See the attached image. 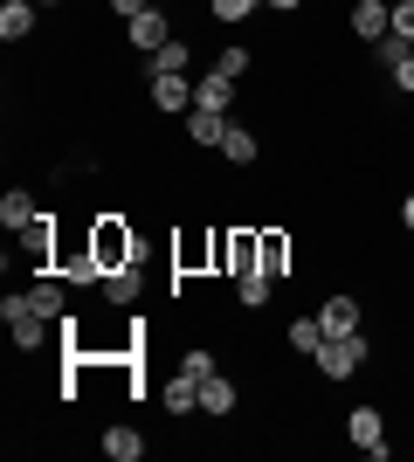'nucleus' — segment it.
<instances>
[{
  "instance_id": "obj_6",
  "label": "nucleus",
  "mask_w": 414,
  "mask_h": 462,
  "mask_svg": "<svg viewBox=\"0 0 414 462\" xmlns=\"http://www.w3.org/2000/svg\"><path fill=\"white\" fill-rule=\"evenodd\" d=\"M166 42H173L166 7H145L138 21H124V49H132V56H152V49H166Z\"/></svg>"
},
{
  "instance_id": "obj_14",
  "label": "nucleus",
  "mask_w": 414,
  "mask_h": 462,
  "mask_svg": "<svg viewBox=\"0 0 414 462\" xmlns=\"http://www.w3.org/2000/svg\"><path fill=\"white\" fill-rule=\"evenodd\" d=\"M35 21H41V7H35V0H0V42H7V49L35 35Z\"/></svg>"
},
{
  "instance_id": "obj_4",
  "label": "nucleus",
  "mask_w": 414,
  "mask_h": 462,
  "mask_svg": "<svg viewBox=\"0 0 414 462\" xmlns=\"http://www.w3.org/2000/svg\"><path fill=\"white\" fill-rule=\"evenodd\" d=\"M345 28H353V42L380 49V42L394 35V0H353V7H345Z\"/></svg>"
},
{
  "instance_id": "obj_15",
  "label": "nucleus",
  "mask_w": 414,
  "mask_h": 462,
  "mask_svg": "<svg viewBox=\"0 0 414 462\" xmlns=\"http://www.w3.org/2000/svg\"><path fill=\"white\" fill-rule=\"evenodd\" d=\"M145 77H194V49H187V35H173L166 49H152V56H145Z\"/></svg>"
},
{
  "instance_id": "obj_12",
  "label": "nucleus",
  "mask_w": 414,
  "mask_h": 462,
  "mask_svg": "<svg viewBox=\"0 0 414 462\" xmlns=\"http://www.w3.org/2000/svg\"><path fill=\"white\" fill-rule=\"evenodd\" d=\"M317 318H325V338H332V331H359V325H366V310H359L353 290H332V297L317 304Z\"/></svg>"
},
{
  "instance_id": "obj_17",
  "label": "nucleus",
  "mask_w": 414,
  "mask_h": 462,
  "mask_svg": "<svg viewBox=\"0 0 414 462\" xmlns=\"http://www.w3.org/2000/svg\"><path fill=\"white\" fill-rule=\"evenodd\" d=\"M194 104L200 111H235V77H221V69L194 77Z\"/></svg>"
},
{
  "instance_id": "obj_27",
  "label": "nucleus",
  "mask_w": 414,
  "mask_h": 462,
  "mask_svg": "<svg viewBox=\"0 0 414 462\" xmlns=\"http://www.w3.org/2000/svg\"><path fill=\"white\" fill-rule=\"evenodd\" d=\"M400 235H414V193H400Z\"/></svg>"
},
{
  "instance_id": "obj_5",
  "label": "nucleus",
  "mask_w": 414,
  "mask_h": 462,
  "mask_svg": "<svg viewBox=\"0 0 414 462\" xmlns=\"http://www.w3.org/2000/svg\"><path fill=\"white\" fill-rule=\"evenodd\" d=\"M290 263H297V242H290V228L262 221V228H256V270H262V276H290Z\"/></svg>"
},
{
  "instance_id": "obj_21",
  "label": "nucleus",
  "mask_w": 414,
  "mask_h": 462,
  "mask_svg": "<svg viewBox=\"0 0 414 462\" xmlns=\"http://www.w3.org/2000/svg\"><path fill=\"white\" fill-rule=\"evenodd\" d=\"M228 283H235V304H242V310H262V304H270V290H276V276L242 270V276H228Z\"/></svg>"
},
{
  "instance_id": "obj_24",
  "label": "nucleus",
  "mask_w": 414,
  "mask_h": 462,
  "mask_svg": "<svg viewBox=\"0 0 414 462\" xmlns=\"http://www.w3.org/2000/svg\"><path fill=\"white\" fill-rule=\"evenodd\" d=\"M179 366L194 373V380H207V373H221V359H215L207 346H187V352H179Z\"/></svg>"
},
{
  "instance_id": "obj_30",
  "label": "nucleus",
  "mask_w": 414,
  "mask_h": 462,
  "mask_svg": "<svg viewBox=\"0 0 414 462\" xmlns=\"http://www.w3.org/2000/svg\"><path fill=\"white\" fill-rule=\"evenodd\" d=\"M408 242H414V235H408Z\"/></svg>"
},
{
  "instance_id": "obj_16",
  "label": "nucleus",
  "mask_w": 414,
  "mask_h": 462,
  "mask_svg": "<svg viewBox=\"0 0 414 462\" xmlns=\"http://www.w3.org/2000/svg\"><path fill=\"white\" fill-rule=\"evenodd\" d=\"M35 221H41V208H35V193H28V187H7V193H0V228H7V235L35 228Z\"/></svg>"
},
{
  "instance_id": "obj_29",
  "label": "nucleus",
  "mask_w": 414,
  "mask_h": 462,
  "mask_svg": "<svg viewBox=\"0 0 414 462\" xmlns=\"http://www.w3.org/2000/svg\"><path fill=\"white\" fill-rule=\"evenodd\" d=\"M35 7H69V0H35Z\"/></svg>"
},
{
  "instance_id": "obj_8",
  "label": "nucleus",
  "mask_w": 414,
  "mask_h": 462,
  "mask_svg": "<svg viewBox=\"0 0 414 462\" xmlns=\"http://www.w3.org/2000/svg\"><path fill=\"white\" fill-rule=\"evenodd\" d=\"M145 104H152L159 117L194 111V77H145Z\"/></svg>"
},
{
  "instance_id": "obj_26",
  "label": "nucleus",
  "mask_w": 414,
  "mask_h": 462,
  "mask_svg": "<svg viewBox=\"0 0 414 462\" xmlns=\"http://www.w3.org/2000/svg\"><path fill=\"white\" fill-rule=\"evenodd\" d=\"M145 7H152V0H111V14H118V21H138Z\"/></svg>"
},
{
  "instance_id": "obj_13",
  "label": "nucleus",
  "mask_w": 414,
  "mask_h": 462,
  "mask_svg": "<svg viewBox=\"0 0 414 462\" xmlns=\"http://www.w3.org/2000/svg\"><path fill=\"white\" fill-rule=\"evenodd\" d=\"M28 304H35L41 318H56V325H62V318H69V290H62V276H56V270H41L35 283H28Z\"/></svg>"
},
{
  "instance_id": "obj_22",
  "label": "nucleus",
  "mask_w": 414,
  "mask_h": 462,
  "mask_svg": "<svg viewBox=\"0 0 414 462\" xmlns=\"http://www.w3.org/2000/svg\"><path fill=\"white\" fill-rule=\"evenodd\" d=\"M256 7H262V0H207V14H215L221 28H242V21L256 14Z\"/></svg>"
},
{
  "instance_id": "obj_10",
  "label": "nucleus",
  "mask_w": 414,
  "mask_h": 462,
  "mask_svg": "<svg viewBox=\"0 0 414 462\" xmlns=\"http://www.w3.org/2000/svg\"><path fill=\"white\" fill-rule=\"evenodd\" d=\"M228 125H235V117L228 111H187V145H200V152H221V138H228Z\"/></svg>"
},
{
  "instance_id": "obj_25",
  "label": "nucleus",
  "mask_w": 414,
  "mask_h": 462,
  "mask_svg": "<svg viewBox=\"0 0 414 462\" xmlns=\"http://www.w3.org/2000/svg\"><path fill=\"white\" fill-rule=\"evenodd\" d=\"M394 42L414 49V0H394Z\"/></svg>"
},
{
  "instance_id": "obj_2",
  "label": "nucleus",
  "mask_w": 414,
  "mask_h": 462,
  "mask_svg": "<svg viewBox=\"0 0 414 462\" xmlns=\"http://www.w3.org/2000/svg\"><path fill=\"white\" fill-rule=\"evenodd\" d=\"M83 235H90V249H97L104 276H111V270H124V263H138V249H145V242H138V228L124 221V214H97V221H90Z\"/></svg>"
},
{
  "instance_id": "obj_11",
  "label": "nucleus",
  "mask_w": 414,
  "mask_h": 462,
  "mask_svg": "<svg viewBox=\"0 0 414 462\" xmlns=\"http://www.w3.org/2000/svg\"><path fill=\"white\" fill-rule=\"evenodd\" d=\"M221 166H235V173L262 166V138L249 132V125H228V138H221Z\"/></svg>"
},
{
  "instance_id": "obj_9",
  "label": "nucleus",
  "mask_w": 414,
  "mask_h": 462,
  "mask_svg": "<svg viewBox=\"0 0 414 462\" xmlns=\"http://www.w3.org/2000/svg\"><path fill=\"white\" fill-rule=\"evenodd\" d=\"M235 407H242V386L228 380V373H207V380H200V414H207V421H235Z\"/></svg>"
},
{
  "instance_id": "obj_23",
  "label": "nucleus",
  "mask_w": 414,
  "mask_h": 462,
  "mask_svg": "<svg viewBox=\"0 0 414 462\" xmlns=\"http://www.w3.org/2000/svg\"><path fill=\"white\" fill-rule=\"evenodd\" d=\"M249 62H256V49H242V42H228V49H221V56H215V69H221V77H249Z\"/></svg>"
},
{
  "instance_id": "obj_1",
  "label": "nucleus",
  "mask_w": 414,
  "mask_h": 462,
  "mask_svg": "<svg viewBox=\"0 0 414 462\" xmlns=\"http://www.w3.org/2000/svg\"><path fill=\"white\" fill-rule=\"evenodd\" d=\"M366 359H373V338H366V331H332V338L317 346L311 366H317V380H325V386H345Z\"/></svg>"
},
{
  "instance_id": "obj_7",
  "label": "nucleus",
  "mask_w": 414,
  "mask_h": 462,
  "mask_svg": "<svg viewBox=\"0 0 414 462\" xmlns=\"http://www.w3.org/2000/svg\"><path fill=\"white\" fill-rule=\"evenodd\" d=\"M159 407L173 414V421H187V414H200V380L187 366H173L166 380H159Z\"/></svg>"
},
{
  "instance_id": "obj_28",
  "label": "nucleus",
  "mask_w": 414,
  "mask_h": 462,
  "mask_svg": "<svg viewBox=\"0 0 414 462\" xmlns=\"http://www.w3.org/2000/svg\"><path fill=\"white\" fill-rule=\"evenodd\" d=\"M262 7H276V14H297V7H304V0H262Z\"/></svg>"
},
{
  "instance_id": "obj_20",
  "label": "nucleus",
  "mask_w": 414,
  "mask_h": 462,
  "mask_svg": "<svg viewBox=\"0 0 414 462\" xmlns=\"http://www.w3.org/2000/svg\"><path fill=\"white\" fill-rule=\"evenodd\" d=\"M104 456H111V462H138V456H145V435L124 428V421H111V428H104Z\"/></svg>"
},
{
  "instance_id": "obj_18",
  "label": "nucleus",
  "mask_w": 414,
  "mask_h": 462,
  "mask_svg": "<svg viewBox=\"0 0 414 462\" xmlns=\"http://www.w3.org/2000/svg\"><path fill=\"white\" fill-rule=\"evenodd\" d=\"M283 346L297 352V359H317V346H325V318H290V325H283Z\"/></svg>"
},
{
  "instance_id": "obj_3",
  "label": "nucleus",
  "mask_w": 414,
  "mask_h": 462,
  "mask_svg": "<svg viewBox=\"0 0 414 462\" xmlns=\"http://www.w3.org/2000/svg\"><path fill=\"white\" fill-rule=\"evenodd\" d=\"M345 442H353L366 462H387V448H394V442H387V407H373V401L345 407Z\"/></svg>"
},
{
  "instance_id": "obj_19",
  "label": "nucleus",
  "mask_w": 414,
  "mask_h": 462,
  "mask_svg": "<svg viewBox=\"0 0 414 462\" xmlns=\"http://www.w3.org/2000/svg\"><path fill=\"white\" fill-rule=\"evenodd\" d=\"M138 290H145V276H138V263H124V270H111L104 276V304H138Z\"/></svg>"
}]
</instances>
